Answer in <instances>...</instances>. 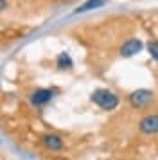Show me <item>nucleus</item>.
Wrapping results in <instances>:
<instances>
[{"instance_id":"nucleus-2","label":"nucleus","mask_w":158,"mask_h":160,"mask_svg":"<svg viewBox=\"0 0 158 160\" xmlns=\"http://www.w3.org/2000/svg\"><path fill=\"white\" fill-rule=\"evenodd\" d=\"M129 104H131V108L135 110H144L151 106L153 101H155V94L151 92V90H146V88H138L135 92H131L128 97Z\"/></svg>"},{"instance_id":"nucleus-9","label":"nucleus","mask_w":158,"mask_h":160,"mask_svg":"<svg viewBox=\"0 0 158 160\" xmlns=\"http://www.w3.org/2000/svg\"><path fill=\"white\" fill-rule=\"evenodd\" d=\"M147 51H149L151 58L158 63V40H153V42H149V43H147Z\"/></svg>"},{"instance_id":"nucleus-5","label":"nucleus","mask_w":158,"mask_h":160,"mask_svg":"<svg viewBox=\"0 0 158 160\" xmlns=\"http://www.w3.org/2000/svg\"><path fill=\"white\" fill-rule=\"evenodd\" d=\"M42 144L49 151H63V148H65L63 138L59 135H56V133H45V135H42Z\"/></svg>"},{"instance_id":"nucleus-10","label":"nucleus","mask_w":158,"mask_h":160,"mask_svg":"<svg viewBox=\"0 0 158 160\" xmlns=\"http://www.w3.org/2000/svg\"><path fill=\"white\" fill-rule=\"evenodd\" d=\"M4 9H7V0H0V13H2Z\"/></svg>"},{"instance_id":"nucleus-8","label":"nucleus","mask_w":158,"mask_h":160,"mask_svg":"<svg viewBox=\"0 0 158 160\" xmlns=\"http://www.w3.org/2000/svg\"><path fill=\"white\" fill-rule=\"evenodd\" d=\"M57 67L59 68H72V59L67 52H61L57 56Z\"/></svg>"},{"instance_id":"nucleus-6","label":"nucleus","mask_w":158,"mask_h":160,"mask_svg":"<svg viewBox=\"0 0 158 160\" xmlns=\"http://www.w3.org/2000/svg\"><path fill=\"white\" fill-rule=\"evenodd\" d=\"M54 97V92L49 90V88H38L34 90L32 94H31V102L34 104V106H43V104H47Z\"/></svg>"},{"instance_id":"nucleus-7","label":"nucleus","mask_w":158,"mask_h":160,"mask_svg":"<svg viewBox=\"0 0 158 160\" xmlns=\"http://www.w3.org/2000/svg\"><path fill=\"white\" fill-rule=\"evenodd\" d=\"M104 2L106 0H86L83 6H79L76 9V13H86V11H92V9H97L101 6H104Z\"/></svg>"},{"instance_id":"nucleus-3","label":"nucleus","mask_w":158,"mask_h":160,"mask_svg":"<svg viewBox=\"0 0 158 160\" xmlns=\"http://www.w3.org/2000/svg\"><path fill=\"white\" fill-rule=\"evenodd\" d=\"M138 130L142 131L144 135H155L158 133V113H149L140 119L138 122Z\"/></svg>"},{"instance_id":"nucleus-1","label":"nucleus","mask_w":158,"mask_h":160,"mask_svg":"<svg viewBox=\"0 0 158 160\" xmlns=\"http://www.w3.org/2000/svg\"><path fill=\"white\" fill-rule=\"evenodd\" d=\"M90 99H92L93 104H97L99 108L106 110V112H111L119 106V97L111 92V90H106V88H99V90H95L92 95H90Z\"/></svg>"},{"instance_id":"nucleus-4","label":"nucleus","mask_w":158,"mask_h":160,"mask_svg":"<svg viewBox=\"0 0 158 160\" xmlns=\"http://www.w3.org/2000/svg\"><path fill=\"white\" fill-rule=\"evenodd\" d=\"M142 40H138V38H129L128 42H124L121 47V56H124V58H131V56H135V54H138V52L142 51Z\"/></svg>"}]
</instances>
